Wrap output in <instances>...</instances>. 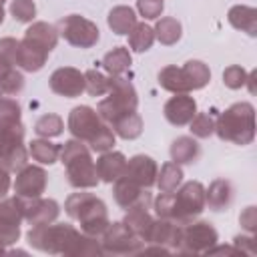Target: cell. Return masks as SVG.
I'll return each instance as SVG.
<instances>
[{
  "mask_svg": "<svg viewBox=\"0 0 257 257\" xmlns=\"http://www.w3.org/2000/svg\"><path fill=\"white\" fill-rule=\"evenodd\" d=\"M28 243L48 255H66V257H94L102 255L100 243L96 237L84 235L70 223H46L34 225L26 233Z\"/></svg>",
  "mask_w": 257,
  "mask_h": 257,
  "instance_id": "obj_1",
  "label": "cell"
},
{
  "mask_svg": "<svg viewBox=\"0 0 257 257\" xmlns=\"http://www.w3.org/2000/svg\"><path fill=\"white\" fill-rule=\"evenodd\" d=\"M0 161L10 173L28 165L22 108L10 96H0Z\"/></svg>",
  "mask_w": 257,
  "mask_h": 257,
  "instance_id": "obj_2",
  "label": "cell"
},
{
  "mask_svg": "<svg viewBox=\"0 0 257 257\" xmlns=\"http://www.w3.org/2000/svg\"><path fill=\"white\" fill-rule=\"evenodd\" d=\"M157 217L185 225L205 211V187L199 181H189L173 193H161L153 201Z\"/></svg>",
  "mask_w": 257,
  "mask_h": 257,
  "instance_id": "obj_3",
  "label": "cell"
},
{
  "mask_svg": "<svg viewBox=\"0 0 257 257\" xmlns=\"http://www.w3.org/2000/svg\"><path fill=\"white\" fill-rule=\"evenodd\" d=\"M68 131L74 139L88 145L90 151L104 153L110 151L114 145L112 128L98 116V112L86 104L74 106L68 112Z\"/></svg>",
  "mask_w": 257,
  "mask_h": 257,
  "instance_id": "obj_4",
  "label": "cell"
},
{
  "mask_svg": "<svg viewBox=\"0 0 257 257\" xmlns=\"http://www.w3.org/2000/svg\"><path fill=\"white\" fill-rule=\"evenodd\" d=\"M58 161L64 165L66 179L74 189H92L98 185L100 179L96 173V165L92 161L90 149L82 141L70 139L62 143Z\"/></svg>",
  "mask_w": 257,
  "mask_h": 257,
  "instance_id": "obj_5",
  "label": "cell"
},
{
  "mask_svg": "<svg viewBox=\"0 0 257 257\" xmlns=\"http://www.w3.org/2000/svg\"><path fill=\"white\" fill-rule=\"evenodd\" d=\"M64 211L70 219H76L80 231L90 237H100L108 227V211L102 199L92 193H72L64 201Z\"/></svg>",
  "mask_w": 257,
  "mask_h": 257,
  "instance_id": "obj_6",
  "label": "cell"
},
{
  "mask_svg": "<svg viewBox=\"0 0 257 257\" xmlns=\"http://www.w3.org/2000/svg\"><path fill=\"white\" fill-rule=\"evenodd\" d=\"M215 133L221 141L245 147L255 139V108L251 102H235L215 120Z\"/></svg>",
  "mask_w": 257,
  "mask_h": 257,
  "instance_id": "obj_7",
  "label": "cell"
},
{
  "mask_svg": "<svg viewBox=\"0 0 257 257\" xmlns=\"http://www.w3.org/2000/svg\"><path fill=\"white\" fill-rule=\"evenodd\" d=\"M139 106V96H137V90L133 86V82L124 76H112L108 78V96L102 98L96 106V112L98 116L110 124L116 116L124 114V112H131V110H137Z\"/></svg>",
  "mask_w": 257,
  "mask_h": 257,
  "instance_id": "obj_8",
  "label": "cell"
},
{
  "mask_svg": "<svg viewBox=\"0 0 257 257\" xmlns=\"http://www.w3.org/2000/svg\"><path fill=\"white\" fill-rule=\"evenodd\" d=\"M98 243H100L102 255H137V253H143V247L147 245L122 221L108 223L104 233L98 237Z\"/></svg>",
  "mask_w": 257,
  "mask_h": 257,
  "instance_id": "obj_9",
  "label": "cell"
},
{
  "mask_svg": "<svg viewBox=\"0 0 257 257\" xmlns=\"http://www.w3.org/2000/svg\"><path fill=\"white\" fill-rule=\"evenodd\" d=\"M217 241L219 233L209 221H189L181 225L177 253H207Z\"/></svg>",
  "mask_w": 257,
  "mask_h": 257,
  "instance_id": "obj_10",
  "label": "cell"
},
{
  "mask_svg": "<svg viewBox=\"0 0 257 257\" xmlns=\"http://www.w3.org/2000/svg\"><path fill=\"white\" fill-rule=\"evenodd\" d=\"M56 30H58V36H62L68 44H72L76 48H90L98 42V36H100L98 26L80 14L64 16L58 22Z\"/></svg>",
  "mask_w": 257,
  "mask_h": 257,
  "instance_id": "obj_11",
  "label": "cell"
},
{
  "mask_svg": "<svg viewBox=\"0 0 257 257\" xmlns=\"http://www.w3.org/2000/svg\"><path fill=\"white\" fill-rule=\"evenodd\" d=\"M24 221L22 217V203L20 197H10V199H0V243L14 245L20 239V223Z\"/></svg>",
  "mask_w": 257,
  "mask_h": 257,
  "instance_id": "obj_12",
  "label": "cell"
},
{
  "mask_svg": "<svg viewBox=\"0 0 257 257\" xmlns=\"http://www.w3.org/2000/svg\"><path fill=\"white\" fill-rule=\"evenodd\" d=\"M48 185V175L38 165H24L20 171H16L14 181V193L20 199H34L44 193Z\"/></svg>",
  "mask_w": 257,
  "mask_h": 257,
  "instance_id": "obj_13",
  "label": "cell"
},
{
  "mask_svg": "<svg viewBox=\"0 0 257 257\" xmlns=\"http://www.w3.org/2000/svg\"><path fill=\"white\" fill-rule=\"evenodd\" d=\"M48 84L54 94L74 98L80 96L84 90V72H80L74 66H60L50 74Z\"/></svg>",
  "mask_w": 257,
  "mask_h": 257,
  "instance_id": "obj_14",
  "label": "cell"
},
{
  "mask_svg": "<svg viewBox=\"0 0 257 257\" xmlns=\"http://www.w3.org/2000/svg\"><path fill=\"white\" fill-rule=\"evenodd\" d=\"M20 203H22V217L30 227L54 223L60 213V205L54 199L34 197V199H20Z\"/></svg>",
  "mask_w": 257,
  "mask_h": 257,
  "instance_id": "obj_15",
  "label": "cell"
},
{
  "mask_svg": "<svg viewBox=\"0 0 257 257\" xmlns=\"http://www.w3.org/2000/svg\"><path fill=\"white\" fill-rule=\"evenodd\" d=\"M157 173H159V167H157V161L149 155H135L126 161L124 165V171L120 177L141 185L143 189H151L155 183H157Z\"/></svg>",
  "mask_w": 257,
  "mask_h": 257,
  "instance_id": "obj_16",
  "label": "cell"
},
{
  "mask_svg": "<svg viewBox=\"0 0 257 257\" xmlns=\"http://www.w3.org/2000/svg\"><path fill=\"white\" fill-rule=\"evenodd\" d=\"M179 237H181V225L171 221V219H163V217H157L149 229V235H147V243L149 245H161V247H167L171 253L179 249Z\"/></svg>",
  "mask_w": 257,
  "mask_h": 257,
  "instance_id": "obj_17",
  "label": "cell"
},
{
  "mask_svg": "<svg viewBox=\"0 0 257 257\" xmlns=\"http://www.w3.org/2000/svg\"><path fill=\"white\" fill-rule=\"evenodd\" d=\"M163 112H165V118L175 124V126H185L191 122V118L197 114V102L193 96H189V92H183V94H175L171 96L165 106H163Z\"/></svg>",
  "mask_w": 257,
  "mask_h": 257,
  "instance_id": "obj_18",
  "label": "cell"
},
{
  "mask_svg": "<svg viewBox=\"0 0 257 257\" xmlns=\"http://www.w3.org/2000/svg\"><path fill=\"white\" fill-rule=\"evenodd\" d=\"M151 205H153V197L147 195L141 203H137L135 207L126 209V215L122 219V223L137 235L141 237L145 243H147V235H149V229L155 221V217L151 215Z\"/></svg>",
  "mask_w": 257,
  "mask_h": 257,
  "instance_id": "obj_19",
  "label": "cell"
},
{
  "mask_svg": "<svg viewBox=\"0 0 257 257\" xmlns=\"http://www.w3.org/2000/svg\"><path fill=\"white\" fill-rule=\"evenodd\" d=\"M22 42H26L28 46H32L36 50L50 54L58 42V30H56V26H52L48 22H32L24 32Z\"/></svg>",
  "mask_w": 257,
  "mask_h": 257,
  "instance_id": "obj_20",
  "label": "cell"
},
{
  "mask_svg": "<svg viewBox=\"0 0 257 257\" xmlns=\"http://www.w3.org/2000/svg\"><path fill=\"white\" fill-rule=\"evenodd\" d=\"M112 193H114L116 205L122 207L124 211L131 209V207H135L137 203H141L147 195H151L149 189H143L141 185H137V183H133V181H128V179H124V177H118V179L114 181Z\"/></svg>",
  "mask_w": 257,
  "mask_h": 257,
  "instance_id": "obj_21",
  "label": "cell"
},
{
  "mask_svg": "<svg viewBox=\"0 0 257 257\" xmlns=\"http://www.w3.org/2000/svg\"><path fill=\"white\" fill-rule=\"evenodd\" d=\"M94 165H96V173H98L100 181L114 183L122 175V171H124L126 157L122 153H118V151H104Z\"/></svg>",
  "mask_w": 257,
  "mask_h": 257,
  "instance_id": "obj_22",
  "label": "cell"
},
{
  "mask_svg": "<svg viewBox=\"0 0 257 257\" xmlns=\"http://www.w3.org/2000/svg\"><path fill=\"white\" fill-rule=\"evenodd\" d=\"M227 20L233 28L247 32L249 36H257V10L253 6L235 4L227 12Z\"/></svg>",
  "mask_w": 257,
  "mask_h": 257,
  "instance_id": "obj_23",
  "label": "cell"
},
{
  "mask_svg": "<svg viewBox=\"0 0 257 257\" xmlns=\"http://www.w3.org/2000/svg\"><path fill=\"white\" fill-rule=\"evenodd\" d=\"M233 201V185L227 179H217L205 189V205L213 211H225Z\"/></svg>",
  "mask_w": 257,
  "mask_h": 257,
  "instance_id": "obj_24",
  "label": "cell"
},
{
  "mask_svg": "<svg viewBox=\"0 0 257 257\" xmlns=\"http://www.w3.org/2000/svg\"><path fill=\"white\" fill-rule=\"evenodd\" d=\"M159 84H161V88H165V90H169L173 94H183V92H191L193 90L185 68H179V66H173V64L161 68Z\"/></svg>",
  "mask_w": 257,
  "mask_h": 257,
  "instance_id": "obj_25",
  "label": "cell"
},
{
  "mask_svg": "<svg viewBox=\"0 0 257 257\" xmlns=\"http://www.w3.org/2000/svg\"><path fill=\"white\" fill-rule=\"evenodd\" d=\"M108 126L120 139L133 141V139L141 137V133H143V118H141V114L137 110H131V112H124V114L116 116Z\"/></svg>",
  "mask_w": 257,
  "mask_h": 257,
  "instance_id": "obj_26",
  "label": "cell"
},
{
  "mask_svg": "<svg viewBox=\"0 0 257 257\" xmlns=\"http://www.w3.org/2000/svg\"><path fill=\"white\" fill-rule=\"evenodd\" d=\"M201 147L193 137H179L171 145V159L177 165H191L199 159Z\"/></svg>",
  "mask_w": 257,
  "mask_h": 257,
  "instance_id": "obj_27",
  "label": "cell"
},
{
  "mask_svg": "<svg viewBox=\"0 0 257 257\" xmlns=\"http://www.w3.org/2000/svg\"><path fill=\"white\" fill-rule=\"evenodd\" d=\"M22 88H24V76H22V72H18L14 64H10L8 60H4L0 56V90H2V94L14 96Z\"/></svg>",
  "mask_w": 257,
  "mask_h": 257,
  "instance_id": "obj_28",
  "label": "cell"
},
{
  "mask_svg": "<svg viewBox=\"0 0 257 257\" xmlns=\"http://www.w3.org/2000/svg\"><path fill=\"white\" fill-rule=\"evenodd\" d=\"M108 26L114 34H128L137 24V14L131 6H114L108 12Z\"/></svg>",
  "mask_w": 257,
  "mask_h": 257,
  "instance_id": "obj_29",
  "label": "cell"
},
{
  "mask_svg": "<svg viewBox=\"0 0 257 257\" xmlns=\"http://www.w3.org/2000/svg\"><path fill=\"white\" fill-rule=\"evenodd\" d=\"M131 64H133V58H131V52L126 46H114L102 58L104 70L112 76H120L122 72H126L131 68Z\"/></svg>",
  "mask_w": 257,
  "mask_h": 257,
  "instance_id": "obj_30",
  "label": "cell"
},
{
  "mask_svg": "<svg viewBox=\"0 0 257 257\" xmlns=\"http://www.w3.org/2000/svg\"><path fill=\"white\" fill-rule=\"evenodd\" d=\"M181 183H183V169L173 161L165 163L157 173V187L161 193H173L179 189Z\"/></svg>",
  "mask_w": 257,
  "mask_h": 257,
  "instance_id": "obj_31",
  "label": "cell"
},
{
  "mask_svg": "<svg viewBox=\"0 0 257 257\" xmlns=\"http://www.w3.org/2000/svg\"><path fill=\"white\" fill-rule=\"evenodd\" d=\"M155 38L165 44V46H171V44H177L181 40V34H183V28H181V22L177 18H171V16H165L161 20H157L155 24Z\"/></svg>",
  "mask_w": 257,
  "mask_h": 257,
  "instance_id": "obj_32",
  "label": "cell"
},
{
  "mask_svg": "<svg viewBox=\"0 0 257 257\" xmlns=\"http://www.w3.org/2000/svg\"><path fill=\"white\" fill-rule=\"evenodd\" d=\"M28 155L38 161L40 165H52L58 161V155H60V145H54L50 143L48 139H34L30 145H28Z\"/></svg>",
  "mask_w": 257,
  "mask_h": 257,
  "instance_id": "obj_33",
  "label": "cell"
},
{
  "mask_svg": "<svg viewBox=\"0 0 257 257\" xmlns=\"http://www.w3.org/2000/svg\"><path fill=\"white\" fill-rule=\"evenodd\" d=\"M155 42V30L145 24V22H137L135 28L128 32V46L135 52H147Z\"/></svg>",
  "mask_w": 257,
  "mask_h": 257,
  "instance_id": "obj_34",
  "label": "cell"
},
{
  "mask_svg": "<svg viewBox=\"0 0 257 257\" xmlns=\"http://www.w3.org/2000/svg\"><path fill=\"white\" fill-rule=\"evenodd\" d=\"M183 68H185V72L189 76V82H191V88L193 90H199V88H203V86L209 84L211 70H209V66L205 62H201V60H189V62H185Z\"/></svg>",
  "mask_w": 257,
  "mask_h": 257,
  "instance_id": "obj_35",
  "label": "cell"
},
{
  "mask_svg": "<svg viewBox=\"0 0 257 257\" xmlns=\"http://www.w3.org/2000/svg\"><path fill=\"white\" fill-rule=\"evenodd\" d=\"M62 128H64L62 118H60L58 114H52V112L42 114V116L36 120V124H34V133H36L38 137H44V139L58 137V135L62 133Z\"/></svg>",
  "mask_w": 257,
  "mask_h": 257,
  "instance_id": "obj_36",
  "label": "cell"
},
{
  "mask_svg": "<svg viewBox=\"0 0 257 257\" xmlns=\"http://www.w3.org/2000/svg\"><path fill=\"white\" fill-rule=\"evenodd\" d=\"M108 78L110 76H104L100 70L90 68L84 72V90H88L90 96H100L108 92Z\"/></svg>",
  "mask_w": 257,
  "mask_h": 257,
  "instance_id": "obj_37",
  "label": "cell"
},
{
  "mask_svg": "<svg viewBox=\"0 0 257 257\" xmlns=\"http://www.w3.org/2000/svg\"><path fill=\"white\" fill-rule=\"evenodd\" d=\"M191 133H193V137H197V139H207V137H211L213 133H215V118L209 114V112H197L193 118H191Z\"/></svg>",
  "mask_w": 257,
  "mask_h": 257,
  "instance_id": "obj_38",
  "label": "cell"
},
{
  "mask_svg": "<svg viewBox=\"0 0 257 257\" xmlns=\"http://www.w3.org/2000/svg\"><path fill=\"white\" fill-rule=\"evenodd\" d=\"M10 14L18 22H32L36 16V4L32 0H12Z\"/></svg>",
  "mask_w": 257,
  "mask_h": 257,
  "instance_id": "obj_39",
  "label": "cell"
},
{
  "mask_svg": "<svg viewBox=\"0 0 257 257\" xmlns=\"http://www.w3.org/2000/svg\"><path fill=\"white\" fill-rule=\"evenodd\" d=\"M223 82H225L227 88L237 90V88L245 86V82H247V70L243 66H239V64H231L223 72Z\"/></svg>",
  "mask_w": 257,
  "mask_h": 257,
  "instance_id": "obj_40",
  "label": "cell"
},
{
  "mask_svg": "<svg viewBox=\"0 0 257 257\" xmlns=\"http://www.w3.org/2000/svg\"><path fill=\"white\" fill-rule=\"evenodd\" d=\"M165 2L163 0H137V10L147 20H157L163 14Z\"/></svg>",
  "mask_w": 257,
  "mask_h": 257,
  "instance_id": "obj_41",
  "label": "cell"
},
{
  "mask_svg": "<svg viewBox=\"0 0 257 257\" xmlns=\"http://www.w3.org/2000/svg\"><path fill=\"white\" fill-rule=\"evenodd\" d=\"M233 247L241 253V255H255V237L253 235H237L233 239Z\"/></svg>",
  "mask_w": 257,
  "mask_h": 257,
  "instance_id": "obj_42",
  "label": "cell"
},
{
  "mask_svg": "<svg viewBox=\"0 0 257 257\" xmlns=\"http://www.w3.org/2000/svg\"><path fill=\"white\" fill-rule=\"evenodd\" d=\"M239 223H241V227H243L245 231H249V233L253 235L255 229H257V209H255V207H247V209L239 215Z\"/></svg>",
  "mask_w": 257,
  "mask_h": 257,
  "instance_id": "obj_43",
  "label": "cell"
},
{
  "mask_svg": "<svg viewBox=\"0 0 257 257\" xmlns=\"http://www.w3.org/2000/svg\"><path fill=\"white\" fill-rule=\"evenodd\" d=\"M10 185H12V181H10V171H8V169L2 165V161H0V199H4V197L8 195Z\"/></svg>",
  "mask_w": 257,
  "mask_h": 257,
  "instance_id": "obj_44",
  "label": "cell"
},
{
  "mask_svg": "<svg viewBox=\"0 0 257 257\" xmlns=\"http://www.w3.org/2000/svg\"><path fill=\"white\" fill-rule=\"evenodd\" d=\"M4 22V6H0V24Z\"/></svg>",
  "mask_w": 257,
  "mask_h": 257,
  "instance_id": "obj_45",
  "label": "cell"
},
{
  "mask_svg": "<svg viewBox=\"0 0 257 257\" xmlns=\"http://www.w3.org/2000/svg\"><path fill=\"white\" fill-rule=\"evenodd\" d=\"M2 253H6V249H4V245L0 243V255H2Z\"/></svg>",
  "mask_w": 257,
  "mask_h": 257,
  "instance_id": "obj_46",
  "label": "cell"
},
{
  "mask_svg": "<svg viewBox=\"0 0 257 257\" xmlns=\"http://www.w3.org/2000/svg\"><path fill=\"white\" fill-rule=\"evenodd\" d=\"M4 2H6V0H0V6H4Z\"/></svg>",
  "mask_w": 257,
  "mask_h": 257,
  "instance_id": "obj_47",
  "label": "cell"
},
{
  "mask_svg": "<svg viewBox=\"0 0 257 257\" xmlns=\"http://www.w3.org/2000/svg\"><path fill=\"white\" fill-rule=\"evenodd\" d=\"M0 96H2V90H0Z\"/></svg>",
  "mask_w": 257,
  "mask_h": 257,
  "instance_id": "obj_48",
  "label": "cell"
}]
</instances>
